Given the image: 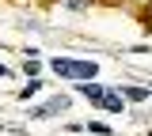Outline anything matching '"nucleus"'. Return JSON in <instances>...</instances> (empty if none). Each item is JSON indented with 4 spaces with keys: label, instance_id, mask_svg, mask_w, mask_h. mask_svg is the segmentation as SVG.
I'll use <instances>...</instances> for the list:
<instances>
[{
    "label": "nucleus",
    "instance_id": "1",
    "mask_svg": "<svg viewBox=\"0 0 152 136\" xmlns=\"http://www.w3.org/2000/svg\"><path fill=\"white\" fill-rule=\"evenodd\" d=\"M50 68H53L61 79H95V72H99V64L95 60H84V57H53L50 60Z\"/></svg>",
    "mask_w": 152,
    "mask_h": 136
},
{
    "label": "nucleus",
    "instance_id": "2",
    "mask_svg": "<svg viewBox=\"0 0 152 136\" xmlns=\"http://www.w3.org/2000/svg\"><path fill=\"white\" fill-rule=\"evenodd\" d=\"M103 91H107L103 83H95V79H80V95L88 98V102H99V98H103Z\"/></svg>",
    "mask_w": 152,
    "mask_h": 136
},
{
    "label": "nucleus",
    "instance_id": "3",
    "mask_svg": "<svg viewBox=\"0 0 152 136\" xmlns=\"http://www.w3.org/2000/svg\"><path fill=\"white\" fill-rule=\"evenodd\" d=\"M95 106H103V110H110V114H122V106H126V102H122L118 91H103V98H99Z\"/></svg>",
    "mask_w": 152,
    "mask_h": 136
},
{
    "label": "nucleus",
    "instance_id": "4",
    "mask_svg": "<svg viewBox=\"0 0 152 136\" xmlns=\"http://www.w3.org/2000/svg\"><path fill=\"white\" fill-rule=\"evenodd\" d=\"M57 110H69V98L61 95V98H53V102H46V106H38L34 110V117H50V114H57Z\"/></svg>",
    "mask_w": 152,
    "mask_h": 136
},
{
    "label": "nucleus",
    "instance_id": "5",
    "mask_svg": "<svg viewBox=\"0 0 152 136\" xmlns=\"http://www.w3.org/2000/svg\"><path fill=\"white\" fill-rule=\"evenodd\" d=\"M122 95L129 98V102H145V98H148L152 91H148V87H122Z\"/></svg>",
    "mask_w": 152,
    "mask_h": 136
},
{
    "label": "nucleus",
    "instance_id": "6",
    "mask_svg": "<svg viewBox=\"0 0 152 136\" xmlns=\"http://www.w3.org/2000/svg\"><path fill=\"white\" fill-rule=\"evenodd\" d=\"M23 72H27V76H38V60L31 57V60H27V64H23Z\"/></svg>",
    "mask_w": 152,
    "mask_h": 136
},
{
    "label": "nucleus",
    "instance_id": "7",
    "mask_svg": "<svg viewBox=\"0 0 152 136\" xmlns=\"http://www.w3.org/2000/svg\"><path fill=\"white\" fill-rule=\"evenodd\" d=\"M69 8H72V12H80V8H88V0H69Z\"/></svg>",
    "mask_w": 152,
    "mask_h": 136
},
{
    "label": "nucleus",
    "instance_id": "8",
    "mask_svg": "<svg viewBox=\"0 0 152 136\" xmlns=\"http://www.w3.org/2000/svg\"><path fill=\"white\" fill-rule=\"evenodd\" d=\"M4 79H8V68H4V64H0V83H4Z\"/></svg>",
    "mask_w": 152,
    "mask_h": 136
},
{
    "label": "nucleus",
    "instance_id": "9",
    "mask_svg": "<svg viewBox=\"0 0 152 136\" xmlns=\"http://www.w3.org/2000/svg\"><path fill=\"white\" fill-rule=\"evenodd\" d=\"M133 4H145V0H133Z\"/></svg>",
    "mask_w": 152,
    "mask_h": 136
}]
</instances>
